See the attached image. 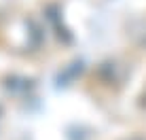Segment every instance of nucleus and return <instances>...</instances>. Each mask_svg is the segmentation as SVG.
<instances>
[{
  "label": "nucleus",
  "instance_id": "nucleus-1",
  "mask_svg": "<svg viewBox=\"0 0 146 140\" xmlns=\"http://www.w3.org/2000/svg\"><path fill=\"white\" fill-rule=\"evenodd\" d=\"M131 140H140V138H131Z\"/></svg>",
  "mask_w": 146,
  "mask_h": 140
}]
</instances>
